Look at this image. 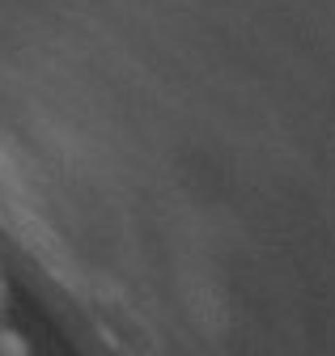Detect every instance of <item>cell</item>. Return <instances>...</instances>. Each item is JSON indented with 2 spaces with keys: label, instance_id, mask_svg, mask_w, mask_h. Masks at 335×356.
I'll return each mask as SVG.
<instances>
[{
  "label": "cell",
  "instance_id": "1",
  "mask_svg": "<svg viewBox=\"0 0 335 356\" xmlns=\"http://www.w3.org/2000/svg\"><path fill=\"white\" fill-rule=\"evenodd\" d=\"M0 356H34L26 335L13 327V293H9L5 272H0Z\"/></svg>",
  "mask_w": 335,
  "mask_h": 356
}]
</instances>
